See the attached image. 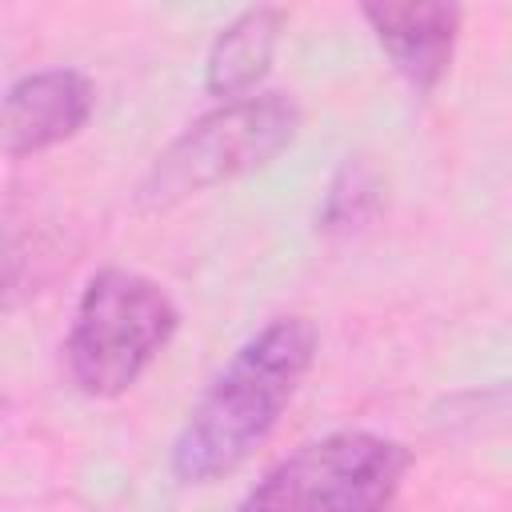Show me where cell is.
Instances as JSON below:
<instances>
[{"instance_id":"obj_1","label":"cell","mask_w":512,"mask_h":512,"mask_svg":"<svg viewBox=\"0 0 512 512\" xmlns=\"http://www.w3.org/2000/svg\"><path fill=\"white\" fill-rule=\"evenodd\" d=\"M320 348L308 316H276L252 332L208 380L172 440V476L212 484L236 472L280 424Z\"/></svg>"},{"instance_id":"obj_4","label":"cell","mask_w":512,"mask_h":512,"mask_svg":"<svg viewBox=\"0 0 512 512\" xmlns=\"http://www.w3.org/2000/svg\"><path fill=\"white\" fill-rule=\"evenodd\" d=\"M412 452L380 432L344 428L272 464L236 512H388Z\"/></svg>"},{"instance_id":"obj_6","label":"cell","mask_w":512,"mask_h":512,"mask_svg":"<svg viewBox=\"0 0 512 512\" xmlns=\"http://www.w3.org/2000/svg\"><path fill=\"white\" fill-rule=\"evenodd\" d=\"M96 108V84L80 68H40L4 96V156L24 160L72 140Z\"/></svg>"},{"instance_id":"obj_3","label":"cell","mask_w":512,"mask_h":512,"mask_svg":"<svg viewBox=\"0 0 512 512\" xmlns=\"http://www.w3.org/2000/svg\"><path fill=\"white\" fill-rule=\"evenodd\" d=\"M304 108L288 92H260L232 104H220L192 120L148 168L136 188L144 212L172 208L196 192L248 176L272 164L300 132Z\"/></svg>"},{"instance_id":"obj_5","label":"cell","mask_w":512,"mask_h":512,"mask_svg":"<svg viewBox=\"0 0 512 512\" xmlns=\"http://www.w3.org/2000/svg\"><path fill=\"white\" fill-rule=\"evenodd\" d=\"M360 16L368 20L376 44L392 60V68L404 76L412 92H432L456 52L464 8L444 0H376L360 4Z\"/></svg>"},{"instance_id":"obj_8","label":"cell","mask_w":512,"mask_h":512,"mask_svg":"<svg viewBox=\"0 0 512 512\" xmlns=\"http://www.w3.org/2000/svg\"><path fill=\"white\" fill-rule=\"evenodd\" d=\"M380 200V180L376 172L364 164V160H344V168L336 172L332 188H328V200H324V228L336 232V228H356L372 216Z\"/></svg>"},{"instance_id":"obj_7","label":"cell","mask_w":512,"mask_h":512,"mask_svg":"<svg viewBox=\"0 0 512 512\" xmlns=\"http://www.w3.org/2000/svg\"><path fill=\"white\" fill-rule=\"evenodd\" d=\"M284 8L276 4H252L236 12L212 40L204 60V88L220 104L244 100L272 68L280 32H284Z\"/></svg>"},{"instance_id":"obj_2","label":"cell","mask_w":512,"mask_h":512,"mask_svg":"<svg viewBox=\"0 0 512 512\" xmlns=\"http://www.w3.org/2000/svg\"><path fill=\"white\" fill-rule=\"evenodd\" d=\"M176 328L180 308L152 276L108 264L88 276L76 300L64 336L68 380L92 400L124 396L172 344Z\"/></svg>"}]
</instances>
